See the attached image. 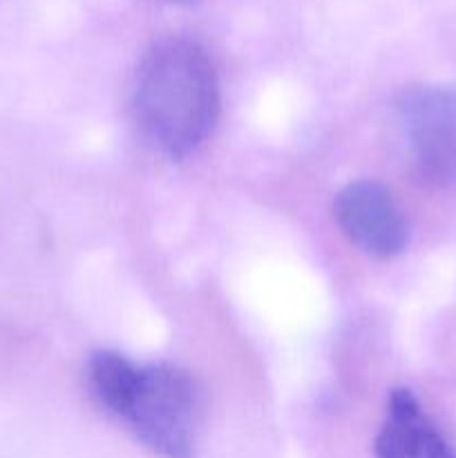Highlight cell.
Here are the masks:
<instances>
[{"mask_svg":"<svg viewBox=\"0 0 456 458\" xmlns=\"http://www.w3.org/2000/svg\"><path fill=\"white\" fill-rule=\"evenodd\" d=\"M222 88L204 45L186 36L155 40L132 76V114L139 132L159 155L182 161L213 134Z\"/></svg>","mask_w":456,"mask_h":458,"instance_id":"6da1fadb","label":"cell"},{"mask_svg":"<svg viewBox=\"0 0 456 458\" xmlns=\"http://www.w3.org/2000/svg\"><path fill=\"white\" fill-rule=\"evenodd\" d=\"M85 383L98 407L161 458H195L204 392L190 371L168 362L137 365L123 353H89Z\"/></svg>","mask_w":456,"mask_h":458,"instance_id":"7a4b0ae2","label":"cell"},{"mask_svg":"<svg viewBox=\"0 0 456 458\" xmlns=\"http://www.w3.org/2000/svg\"><path fill=\"white\" fill-rule=\"evenodd\" d=\"M393 112L416 177L441 191L456 188V85H411Z\"/></svg>","mask_w":456,"mask_h":458,"instance_id":"3957f363","label":"cell"},{"mask_svg":"<svg viewBox=\"0 0 456 458\" xmlns=\"http://www.w3.org/2000/svg\"><path fill=\"white\" fill-rule=\"evenodd\" d=\"M334 217L353 246L376 259H392L410 244V224L396 197L383 183L360 179L335 195Z\"/></svg>","mask_w":456,"mask_h":458,"instance_id":"277c9868","label":"cell"},{"mask_svg":"<svg viewBox=\"0 0 456 458\" xmlns=\"http://www.w3.org/2000/svg\"><path fill=\"white\" fill-rule=\"evenodd\" d=\"M374 458H456V447L429 419L414 392L396 387L387 398Z\"/></svg>","mask_w":456,"mask_h":458,"instance_id":"5b68a950","label":"cell"},{"mask_svg":"<svg viewBox=\"0 0 456 458\" xmlns=\"http://www.w3.org/2000/svg\"><path fill=\"white\" fill-rule=\"evenodd\" d=\"M155 3H164V4H173V7H192L199 0H155Z\"/></svg>","mask_w":456,"mask_h":458,"instance_id":"8992f818","label":"cell"}]
</instances>
